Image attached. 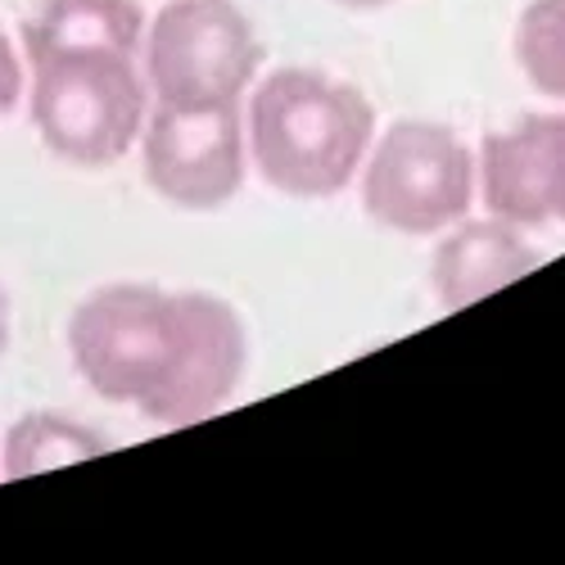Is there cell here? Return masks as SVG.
<instances>
[{"label":"cell","mask_w":565,"mask_h":565,"mask_svg":"<svg viewBox=\"0 0 565 565\" xmlns=\"http://www.w3.org/2000/svg\"><path fill=\"white\" fill-rule=\"evenodd\" d=\"M258 68L263 41L231 0H168L146 23L140 73L154 105H241Z\"/></svg>","instance_id":"5"},{"label":"cell","mask_w":565,"mask_h":565,"mask_svg":"<svg viewBox=\"0 0 565 565\" xmlns=\"http://www.w3.org/2000/svg\"><path fill=\"white\" fill-rule=\"evenodd\" d=\"M19 90H23V64H19V55H14V41L0 32V118L14 109Z\"/></svg>","instance_id":"12"},{"label":"cell","mask_w":565,"mask_h":565,"mask_svg":"<svg viewBox=\"0 0 565 565\" xmlns=\"http://www.w3.org/2000/svg\"><path fill=\"white\" fill-rule=\"evenodd\" d=\"M484 209L515 226L565 222V114H530L484 140Z\"/></svg>","instance_id":"7"},{"label":"cell","mask_w":565,"mask_h":565,"mask_svg":"<svg viewBox=\"0 0 565 565\" xmlns=\"http://www.w3.org/2000/svg\"><path fill=\"white\" fill-rule=\"evenodd\" d=\"M375 140V109L362 90L321 68H271L254 82L245 146L271 191L331 200L358 177Z\"/></svg>","instance_id":"2"},{"label":"cell","mask_w":565,"mask_h":565,"mask_svg":"<svg viewBox=\"0 0 565 565\" xmlns=\"http://www.w3.org/2000/svg\"><path fill=\"white\" fill-rule=\"evenodd\" d=\"M534 267H539V249L525 241L515 222H502L493 213L484 222L461 217L448 226V235L430 258V286L439 308L457 312L507 290L511 280H521Z\"/></svg>","instance_id":"8"},{"label":"cell","mask_w":565,"mask_h":565,"mask_svg":"<svg viewBox=\"0 0 565 565\" xmlns=\"http://www.w3.org/2000/svg\"><path fill=\"white\" fill-rule=\"evenodd\" d=\"M114 444L60 412H28L0 439V480H32L45 470H64L109 452Z\"/></svg>","instance_id":"10"},{"label":"cell","mask_w":565,"mask_h":565,"mask_svg":"<svg viewBox=\"0 0 565 565\" xmlns=\"http://www.w3.org/2000/svg\"><path fill=\"white\" fill-rule=\"evenodd\" d=\"M32 127L41 146L77 168L118 163L146 127L150 86L140 51L122 45H36L23 51Z\"/></svg>","instance_id":"3"},{"label":"cell","mask_w":565,"mask_h":565,"mask_svg":"<svg viewBox=\"0 0 565 565\" xmlns=\"http://www.w3.org/2000/svg\"><path fill=\"white\" fill-rule=\"evenodd\" d=\"M146 10L140 0H36L23 23V51L36 45H122L140 51Z\"/></svg>","instance_id":"9"},{"label":"cell","mask_w":565,"mask_h":565,"mask_svg":"<svg viewBox=\"0 0 565 565\" xmlns=\"http://www.w3.org/2000/svg\"><path fill=\"white\" fill-rule=\"evenodd\" d=\"M358 191L375 226L398 235H439L470 217L480 195V163L452 127L403 118L381 140H371L358 168Z\"/></svg>","instance_id":"4"},{"label":"cell","mask_w":565,"mask_h":565,"mask_svg":"<svg viewBox=\"0 0 565 565\" xmlns=\"http://www.w3.org/2000/svg\"><path fill=\"white\" fill-rule=\"evenodd\" d=\"M68 358L100 398L154 426H191L241 390L249 340L241 312L209 290L118 280L73 308Z\"/></svg>","instance_id":"1"},{"label":"cell","mask_w":565,"mask_h":565,"mask_svg":"<svg viewBox=\"0 0 565 565\" xmlns=\"http://www.w3.org/2000/svg\"><path fill=\"white\" fill-rule=\"evenodd\" d=\"M140 168L154 195L177 209H222L245 185V114L241 105H154L140 127Z\"/></svg>","instance_id":"6"},{"label":"cell","mask_w":565,"mask_h":565,"mask_svg":"<svg viewBox=\"0 0 565 565\" xmlns=\"http://www.w3.org/2000/svg\"><path fill=\"white\" fill-rule=\"evenodd\" d=\"M515 60L539 96L565 100V0H530L515 23Z\"/></svg>","instance_id":"11"},{"label":"cell","mask_w":565,"mask_h":565,"mask_svg":"<svg viewBox=\"0 0 565 565\" xmlns=\"http://www.w3.org/2000/svg\"><path fill=\"white\" fill-rule=\"evenodd\" d=\"M6 344H10V295L0 286V353H6Z\"/></svg>","instance_id":"13"},{"label":"cell","mask_w":565,"mask_h":565,"mask_svg":"<svg viewBox=\"0 0 565 565\" xmlns=\"http://www.w3.org/2000/svg\"><path fill=\"white\" fill-rule=\"evenodd\" d=\"M344 10H385V6H394V0H340Z\"/></svg>","instance_id":"14"}]
</instances>
